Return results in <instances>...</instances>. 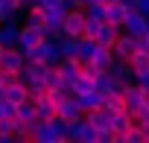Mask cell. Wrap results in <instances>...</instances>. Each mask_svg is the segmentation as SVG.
<instances>
[{
    "instance_id": "obj_1",
    "label": "cell",
    "mask_w": 149,
    "mask_h": 143,
    "mask_svg": "<svg viewBox=\"0 0 149 143\" xmlns=\"http://www.w3.org/2000/svg\"><path fill=\"white\" fill-rule=\"evenodd\" d=\"M120 94H123V102H126V111H129L132 117H137V114L143 111V102H146V96H149V94H146V91H143V88H140L137 82H126Z\"/></svg>"
},
{
    "instance_id": "obj_2",
    "label": "cell",
    "mask_w": 149,
    "mask_h": 143,
    "mask_svg": "<svg viewBox=\"0 0 149 143\" xmlns=\"http://www.w3.org/2000/svg\"><path fill=\"white\" fill-rule=\"evenodd\" d=\"M67 140H76V143H97V128L85 120V114L79 120L67 123Z\"/></svg>"
},
{
    "instance_id": "obj_3",
    "label": "cell",
    "mask_w": 149,
    "mask_h": 143,
    "mask_svg": "<svg viewBox=\"0 0 149 143\" xmlns=\"http://www.w3.org/2000/svg\"><path fill=\"white\" fill-rule=\"evenodd\" d=\"M82 29H85V9L82 6L67 9V15L61 21V32L70 35V38H82Z\"/></svg>"
},
{
    "instance_id": "obj_4",
    "label": "cell",
    "mask_w": 149,
    "mask_h": 143,
    "mask_svg": "<svg viewBox=\"0 0 149 143\" xmlns=\"http://www.w3.org/2000/svg\"><path fill=\"white\" fill-rule=\"evenodd\" d=\"M134 50H140V38H137V35H129V32H123V29H120L117 41L111 44V53H114V58H120V61H129V56H132Z\"/></svg>"
},
{
    "instance_id": "obj_5",
    "label": "cell",
    "mask_w": 149,
    "mask_h": 143,
    "mask_svg": "<svg viewBox=\"0 0 149 143\" xmlns=\"http://www.w3.org/2000/svg\"><path fill=\"white\" fill-rule=\"evenodd\" d=\"M123 32H129V35H143L146 29H149V24H146V15L143 12H137V9H126V18H123V26H120Z\"/></svg>"
},
{
    "instance_id": "obj_6",
    "label": "cell",
    "mask_w": 149,
    "mask_h": 143,
    "mask_svg": "<svg viewBox=\"0 0 149 143\" xmlns=\"http://www.w3.org/2000/svg\"><path fill=\"white\" fill-rule=\"evenodd\" d=\"M24 61H26L24 53L18 47H9V50H3V56H0V70H3V73H21Z\"/></svg>"
},
{
    "instance_id": "obj_7",
    "label": "cell",
    "mask_w": 149,
    "mask_h": 143,
    "mask_svg": "<svg viewBox=\"0 0 149 143\" xmlns=\"http://www.w3.org/2000/svg\"><path fill=\"white\" fill-rule=\"evenodd\" d=\"M56 117L58 120H64V123H73V120H79L82 117V108H79V102H76V96H64L61 102H58V111H56Z\"/></svg>"
},
{
    "instance_id": "obj_8",
    "label": "cell",
    "mask_w": 149,
    "mask_h": 143,
    "mask_svg": "<svg viewBox=\"0 0 149 143\" xmlns=\"http://www.w3.org/2000/svg\"><path fill=\"white\" fill-rule=\"evenodd\" d=\"M56 67H58V73H61V82H64V88H70V82L76 79L79 73H82V61H79V58H61Z\"/></svg>"
},
{
    "instance_id": "obj_9",
    "label": "cell",
    "mask_w": 149,
    "mask_h": 143,
    "mask_svg": "<svg viewBox=\"0 0 149 143\" xmlns=\"http://www.w3.org/2000/svg\"><path fill=\"white\" fill-rule=\"evenodd\" d=\"M3 96L6 102H12V105H21L24 99H29V94H26V85L18 79V82H9V85H3Z\"/></svg>"
},
{
    "instance_id": "obj_10",
    "label": "cell",
    "mask_w": 149,
    "mask_h": 143,
    "mask_svg": "<svg viewBox=\"0 0 149 143\" xmlns=\"http://www.w3.org/2000/svg\"><path fill=\"white\" fill-rule=\"evenodd\" d=\"M18 38H21V26L15 21H3L0 24V44H3V50L18 47Z\"/></svg>"
},
{
    "instance_id": "obj_11",
    "label": "cell",
    "mask_w": 149,
    "mask_h": 143,
    "mask_svg": "<svg viewBox=\"0 0 149 143\" xmlns=\"http://www.w3.org/2000/svg\"><path fill=\"white\" fill-rule=\"evenodd\" d=\"M108 73H111V79H114V82H120V85H126V82H134V73H132L129 61H120V58H114V61L108 64Z\"/></svg>"
},
{
    "instance_id": "obj_12",
    "label": "cell",
    "mask_w": 149,
    "mask_h": 143,
    "mask_svg": "<svg viewBox=\"0 0 149 143\" xmlns=\"http://www.w3.org/2000/svg\"><path fill=\"white\" fill-rule=\"evenodd\" d=\"M44 41V29H35V26H21V38H18V50H26V47H35Z\"/></svg>"
},
{
    "instance_id": "obj_13",
    "label": "cell",
    "mask_w": 149,
    "mask_h": 143,
    "mask_svg": "<svg viewBox=\"0 0 149 143\" xmlns=\"http://www.w3.org/2000/svg\"><path fill=\"white\" fill-rule=\"evenodd\" d=\"M117 35H120V26H114V24H100V29H97V35H94V41L100 44V47H111L114 41H117Z\"/></svg>"
},
{
    "instance_id": "obj_14",
    "label": "cell",
    "mask_w": 149,
    "mask_h": 143,
    "mask_svg": "<svg viewBox=\"0 0 149 143\" xmlns=\"http://www.w3.org/2000/svg\"><path fill=\"white\" fill-rule=\"evenodd\" d=\"M85 120L97 128V131H102V128H111V111H105L102 105L100 108H94V111H85Z\"/></svg>"
},
{
    "instance_id": "obj_15",
    "label": "cell",
    "mask_w": 149,
    "mask_h": 143,
    "mask_svg": "<svg viewBox=\"0 0 149 143\" xmlns=\"http://www.w3.org/2000/svg\"><path fill=\"white\" fill-rule=\"evenodd\" d=\"M129 67H132L134 79L143 76V73H149V53H146V50H134V53L129 56Z\"/></svg>"
},
{
    "instance_id": "obj_16",
    "label": "cell",
    "mask_w": 149,
    "mask_h": 143,
    "mask_svg": "<svg viewBox=\"0 0 149 143\" xmlns=\"http://www.w3.org/2000/svg\"><path fill=\"white\" fill-rule=\"evenodd\" d=\"M32 102H35V117H38V120H53V117H56V111H58V105H56L47 94H44V96H38V99H32Z\"/></svg>"
},
{
    "instance_id": "obj_17",
    "label": "cell",
    "mask_w": 149,
    "mask_h": 143,
    "mask_svg": "<svg viewBox=\"0 0 149 143\" xmlns=\"http://www.w3.org/2000/svg\"><path fill=\"white\" fill-rule=\"evenodd\" d=\"M123 18H126V6L123 3H117V0H114V3H108L105 6V24H114V26H123Z\"/></svg>"
},
{
    "instance_id": "obj_18",
    "label": "cell",
    "mask_w": 149,
    "mask_h": 143,
    "mask_svg": "<svg viewBox=\"0 0 149 143\" xmlns=\"http://www.w3.org/2000/svg\"><path fill=\"white\" fill-rule=\"evenodd\" d=\"M114 61V53H111V47H100L97 44V50H94V56H91V64L94 67H100V70H108V64Z\"/></svg>"
},
{
    "instance_id": "obj_19",
    "label": "cell",
    "mask_w": 149,
    "mask_h": 143,
    "mask_svg": "<svg viewBox=\"0 0 149 143\" xmlns=\"http://www.w3.org/2000/svg\"><path fill=\"white\" fill-rule=\"evenodd\" d=\"M76 102H79V108H82V114H85V111H94V108L102 105V94H100V91H88V94L76 96Z\"/></svg>"
},
{
    "instance_id": "obj_20",
    "label": "cell",
    "mask_w": 149,
    "mask_h": 143,
    "mask_svg": "<svg viewBox=\"0 0 149 143\" xmlns=\"http://www.w3.org/2000/svg\"><path fill=\"white\" fill-rule=\"evenodd\" d=\"M18 15H21L18 0H0V24L3 21H15Z\"/></svg>"
},
{
    "instance_id": "obj_21",
    "label": "cell",
    "mask_w": 149,
    "mask_h": 143,
    "mask_svg": "<svg viewBox=\"0 0 149 143\" xmlns=\"http://www.w3.org/2000/svg\"><path fill=\"white\" fill-rule=\"evenodd\" d=\"M15 114H18V120H24V123H35L38 117H35V102L32 99H24L18 108H15Z\"/></svg>"
},
{
    "instance_id": "obj_22",
    "label": "cell",
    "mask_w": 149,
    "mask_h": 143,
    "mask_svg": "<svg viewBox=\"0 0 149 143\" xmlns=\"http://www.w3.org/2000/svg\"><path fill=\"white\" fill-rule=\"evenodd\" d=\"M61 58H79V38H61Z\"/></svg>"
},
{
    "instance_id": "obj_23",
    "label": "cell",
    "mask_w": 149,
    "mask_h": 143,
    "mask_svg": "<svg viewBox=\"0 0 149 143\" xmlns=\"http://www.w3.org/2000/svg\"><path fill=\"white\" fill-rule=\"evenodd\" d=\"M44 85H47V88H64L61 73H58L56 64H47V70H44Z\"/></svg>"
},
{
    "instance_id": "obj_24",
    "label": "cell",
    "mask_w": 149,
    "mask_h": 143,
    "mask_svg": "<svg viewBox=\"0 0 149 143\" xmlns=\"http://www.w3.org/2000/svg\"><path fill=\"white\" fill-rule=\"evenodd\" d=\"M85 15H88V18L102 21V18H105V6L100 3V0H97V3H88V6H85Z\"/></svg>"
},
{
    "instance_id": "obj_25",
    "label": "cell",
    "mask_w": 149,
    "mask_h": 143,
    "mask_svg": "<svg viewBox=\"0 0 149 143\" xmlns=\"http://www.w3.org/2000/svg\"><path fill=\"white\" fill-rule=\"evenodd\" d=\"M100 24H102V21H97V18H88V15H85V29H82V38H94V35H97V29H100Z\"/></svg>"
},
{
    "instance_id": "obj_26",
    "label": "cell",
    "mask_w": 149,
    "mask_h": 143,
    "mask_svg": "<svg viewBox=\"0 0 149 143\" xmlns=\"http://www.w3.org/2000/svg\"><path fill=\"white\" fill-rule=\"evenodd\" d=\"M38 3H41L44 9H58V6H67V9H70L67 0H38Z\"/></svg>"
},
{
    "instance_id": "obj_27",
    "label": "cell",
    "mask_w": 149,
    "mask_h": 143,
    "mask_svg": "<svg viewBox=\"0 0 149 143\" xmlns=\"http://www.w3.org/2000/svg\"><path fill=\"white\" fill-rule=\"evenodd\" d=\"M134 82H137V85H140V88H143V91L149 94V73H143V76H137Z\"/></svg>"
},
{
    "instance_id": "obj_28",
    "label": "cell",
    "mask_w": 149,
    "mask_h": 143,
    "mask_svg": "<svg viewBox=\"0 0 149 143\" xmlns=\"http://www.w3.org/2000/svg\"><path fill=\"white\" fill-rule=\"evenodd\" d=\"M137 12H143V15H149V0H137V6H134Z\"/></svg>"
},
{
    "instance_id": "obj_29",
    "label": "cell",
    "mask_w": 149,
    "mask_h": 143,
    "mask_svg": "<svg viewBox=\"0 0 149 143\" xmlns=\"http://www.w3.org/2000/svg\"><path fill=\"white\" fill-rule=\"evenodd\" d=\"M140 50H146V53H149V29L140 35Z\"/></svg>"
},
{
    "instance_id": "obj_30",
    "label": "cell",
    "mask_w": 149,
    "mask_h": 143,
    "mask_svg": "<svg viewBox=\"0 0 149 143\" xmlns=\"http://www.w3.org/2000/svg\"><path fill=\"white\" fill-rule=\"evenodd\" d=\"M117 3H123L126 9H134V6H137V0H117Z\"/></svg>"
},
{
    "instance_id": "obj_31",
    "label": "cell",
    "mask_w": 149,
    "mask_h": 143,
    "mask_svg": "<svg viewBox=\"0 0 149 143\" xmlns=\"http://www.w3.org/2000/svg\"><path fill=\"white\" fill-rule=\"evenodd\" d=\"M143 111H149V96H146V102H143Z\"/></svg>"
},
{
    "instance_id": "obj_32",
    "label": "cell",
    "mask_w": 149,
    "mask_h": 143,
    "mask_svg": "<svg viewBox=\"0 0 149 143\" xmlns=\"http://www.w3.org/2000/svg\"><path fill=\"white\" fill-rule=\"evenodd\" d=\"M0 56H3V44H0Z\"/></svg>"
},
{
    "instance_id": "obj_33",
    "label": "cell",
    "mask_w": 149,
    "mask_h": 143,
    "mask_svg": "<svg viewBox=\"0 0 149 143\" xmlns=\"http://www.w3.org/2000/svg\"><path fill=\"white\" fill-rule=\"evenodd\" d=\"M146 24H149V15H146Z\"/></svg>"
},
{
    "instance_id": "obj_34",
    "label": "cell",
    "mask_w": 149,
    "mask_h": 143,
    "mask_svg": "<svg viewBox=\"0 0 149 143\" xmlns=\"http://www.w3.org/2000/svg\"><path fill=\"white\" fill-rule=\"evenodd\" d=\"M35 3H38V0H35Z\"/></svg>"
}]
</instances>
